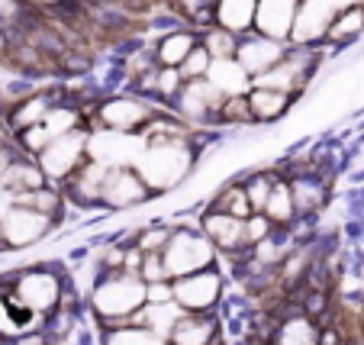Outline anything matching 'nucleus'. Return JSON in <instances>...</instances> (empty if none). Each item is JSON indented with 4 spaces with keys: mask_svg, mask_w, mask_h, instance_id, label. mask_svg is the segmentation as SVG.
Listing matches in <instances>:
<instances>
[{
    "mask_svg": "<svg viewBox=\"0 0 364 345\" xmlns=\"http://www.w3.org/2000/svg\"><path fill=\"white\" fill-rule=\"evenodd\" d=\"M197 161L191 142H149L142 155L136 159V171L151 191H171L181 187V181L191 178V168Z\"/></svg>",
    "mask_w": 364,
    "mask_h": 345,
    "instance_id": "nucleus-1",
    "label": "nucleus"
},
{
    "mask_svg": "<svg viewBox=\"0 0 364 345\" xmlns=\"http://www.w3.org/2000/svg\"><path fill=\"white\" fill-rule=\"evenodd\" d=\"M142 304H145V281L139 275H126V271L107 275L90 294V307L107 323V329L132 323V313Z\"/></svg>",
    "mask_w": 364,
    "mask_h": 345,
    "instance_id": "nucleus-2",
    "label": "nucleus"
},
{
    "mask_svg": "<svg viewBox=\"0 0 364 345\" xmlns=\"http://www.w3.org/2000/svg\"><path fill=\"white\" fill-rule=\"evenodd\" d=\"M87 132L90 129L77 126V129H68L62 136L48 139V145L36 155V165L42 168L46 181H68L87 161Z\"/></svg>",
    "mask_w": 364,
    "mask_h": 345,
    "instance_id": "nucleus-3",
    "label": "nucleus"
},
{
    "mask_svg": "<svg viewBox=\"0 0 364 345\" xmlns=\"http://www.w3.org/2000/svg\"><path fill=\"white\" fill-rule=\"evenodd\" d=\"M213 258H216L213 242L203 233H193V229H174L168 245L161 249V262H165L168 277H184L200 268H210Z\"/></svg>",
    "mask_w": 364,
    "mask_h": 345,
    "instance_id": "nucleus-4",
    "label": "nucleus"
},
{
    "mask_svg": "<svg viewBox=\"0 0 364 345\" xmlns=\"http://www.w3.org/2000/svg\"><path fill=\"white\" fill-rule=\"evenodd\" d=\"M155 117H159L155 104H149V100L139 94L107 97V100L97 107V123H100L103 129H113V132H139Z\"/></svg>",
    "mask_w": 364,
    "mask_h": 345,
    "instance_id": "nucleus-5",
    "label": "nucleus"
},
{
    "mask_svg": "<svg viewBox=\"0 0 364 345\" xmlns=\"http://www.w3.org/2000/svg\"><path fill=\"white\" fill-rule=\"evenodd\" d=\"M171 287H174V304H181L191 313L213 310L223 297V277L213 268H200L193 275L171 277Z\"/></svg>",
    "mask_w": 364,
    "mask_h": 345,
    "instance_id": "nucleus-6",
    "label": "nucleus"
},
{
    "mask_svg": "<svg viewBox=\"0 0 364 345\" xmlns=\"http://www.w3.org/2000/svg\"><path fill=\"white\" fill-rule=\"evenodd\" d=\"M52 226H55L52 216L36 213V210H29V207H16V203H10V207L0 213L4 245H10V249H26L33 242L46 239V235L52 233Z\"/></svg>",
    "mask_w": 364,
    "mask_h": 345,
    "instance_id": "nucleus-7",
    "label": "nucleus"
},
{
    "mask_svg": "<svg viewBox=\"0 0 364 345\" xmlns=\"http://www.w3.org/2000/svg\"><path fill=\"white\" fill-rule=\"evenodd\" d=\"M7 294L16 304L26 307V310L46 313V310H52V307H58V300H62V284H58V277L52 275V271L33 268V271H20L14 290H7Z\"/></svg>",
    "mask_w": 364,
    "mask_h": 345,
    "instance_id": "nucleus-8",
    "label": "nucleus"
},
{
    "mask_svg": "<svg viewBox=\"0 0 364 345\" xmlns=\"http://www.w3.org/2000/svg\"><path fill=\"white\" fill-rule=\"evenodd\" d=\"M151 193L155 191L145 184L136 168H107L103 184H100V203H107L113 210H123V207L145 203Z\"/></svg>",
    "mask_w": 364,
    "mask_h": 345,
    "instance_id": "nucleus-9",
    "label": "nucleus"
},
{
    "mask_svg": "<svg viewBox=\"0 0 364 345\" xmlns=\"http://www.w3.org/2000/svg\"><path fill=\"white\" fill-rule=\"evenodd\" d=\"M220 104L223 97L213 90V84L206 78H193L184 81L181 94L174 97V117L187 120V123H210V120H220Z\"/></svg>",
    "mask_w": 364,
    "mask_h": 345,
    "instance_id": "nucleus-10",
    "label": "nucleus"
},
{
    "mask_svg": "<svg viewBox=\"0 0 364 345\" xmlns=\"http://www.w3.org/2000/svg\"><path fill=\"white\" fill-rule=\"evenodd\" d=\"M284 52H287V42L268 39L262 33H245L239 36V46H235V62L248 71V78H255L281 62Z\"/></svg>",
    "mask_w": 364,
    "mask_h": 345,
    "instance_id": "nucleus-11",
    "label": "nucleus"
},
{
    "mask_svg": "<svg viewBox=\"0 0 364 345\" xmlns=\"http://www.w3.org/2000/svg\"><path fill=\"white\" fill-rule=\"evenodd\" d=\"M296 10H300V0H258L252 33H262L277 42H290Z\"/></svg>",
    "mask_w": 364,
    "mask_h": 345,
    "instance_id": "nucleus-12",
    "label": "nucleus"
},
{
    "mask_svg": "<svg viewBox=\"0 0 364 345\" xmlns=\"http://www.w3.org/2000/svg\"><path fill=\"white\" fill-rule=\"evenodd\" d=\"M203 235L213 242L216 252H242V249H248L245 220L229 216V213H220V210H210V213L203 216Z\"/></svg>",
    "mask_w": 364,
    "mask_h": 345,
    "instance_id": "nucleus-13",
    "label": "nucleus"
},
{
    "mask_svg": "<svg viewBox=\"0 0 364 345\" xmlns=\"http://www.w3.org/2000/svg\"><path fill=\"white\" fill-rule=\"evenodd\" d=\"M203 78L213 84V90L220 97H239V94H248V90H252V78H248V71L235 62V55L232 58H213Z\"/></svg>",
    "mask_w": 364,
    "mask_h": 345,
    "instance_id": "nucleus-14",
    "label": "nucleus"
},
{
    "mask_svg": "<svg viewBox=\"0 0 364 345\" xmlns=\"http://www.w3.org/2000/svg\"><path fill=\"white\" fill-rule=\"evenodd\" d=\"M255 7L258 0H216L213 4V23L210 26H220L226 33L245 36L255 26Z\"/></svg>",
    "mask_w": 364,
    "mask_h": 345,
    "instance_id": "nucleus-15",
    "label": "nucleus"
},
{
    "mask_svg": "<svg viewBox=\"0 0 364 345\" xmlns=\"http://www.w3.org/2000/svg\"><path fill=\"white\" fill-rule=\"evenodd\" d=\"M361 33H364V0H358V4L338 7L336 14H332L323 42H329V46H348V42H355Z\"/></svg>",
    "mask_w": 364,
    "mask_h": 345,
    "instance_id": "nucleus-16",
    "label": "nucleus"
},
{
    "mask_svg": "<svg viewBox=\"0 0 364 345\" xmlns=\"http://www.w3.org/2000/svg\"><path fill=\"white\" fill-rule=\"evenodd\" d=\"M171 345H216V319L206 317V313H191L174 323L171 336H168Z\"/></svg>",
    "mask_w": 364,
    "mask_h": 345,
    "instance_id": "nucleus-17",
    "label": "nucleus"
},
{
    "mask_svg": "<svg viewBox=\"0 0 364 345\" xmlns=\"http://www.w3.org/2000/svg\"><path fill=\"white\" fill-rule=\"evenodd\" d=\"M245 97H248V110H252L255 123H277L294 107V97L281 94V90H268V87H252Z\"/></svg>",
    "mask_w": 364,
    "mask_h": 345,
    "instance_id": "nucleus-18",
    "label": "nucleus"
},
{
    "mask_svg": "<svg viewBox=\"0 0 364 345\" xmlns=\"http://www.w3.org/2000/svg\"><path fill=\"white\" fill-rule=\"evenodd\" d=\"M287 187H290V197H294L296 216H313L326 207V197H329L326 184L319 178H313V174H296V178L287 181Z\"/></svg>",
    "mask_w": 364,
    "mask_h": 345,
    "instance_id": "nucleus-19",
    "label": "nucleus"
},
{
    "mask_svg": "<svg viewBox=\"0 0 364 345\" xmlns=\"http://www.w3.org/2000/svg\"><path fill=\"white\" fill-rule=\"evenodd\" d=\"M48 184L46 174H42V168L36 165V161H29V155H16L14 161L7 165V171L0 174V187H4V193H20V191H33V187H42Z\"/></svg>",
    "mask_w": 364,
    "mask_h": 345,
    "instance_id": "nucleus-20",
    "label": "nucleus"
},
{
    "mask_svg": "<svg viewBox=\"0 0 364 345\" xmlns=\"http://www.w3.org/2000/svg\"><path fill=\"white\" fill-rule=\"evenodd\" d=\"M200 42L197 33L191 29H171V33H161V39L155 42L151 55H155V65H168V68H181V62L187 58L193 46Z\"/></svg>",
    "mask_w": 364,
    "mask_h": 345,
    "instance_id": "nucleus-21",
    "label": "nucleus"
},
{
    "mask_svg": "<svg viewBox=\"0 0 364 345\" xmlns=\"http://www.w3.org/2000/svg\"><path fill=\"white\" fill-rule=\"evenodd\" d=\"M184 307L174 304V300H168V304H142L136 313H132V323H142L149 326V329H155L159 336H171L174 323H178L181 317H184Z\"/></svg>",
    "mask_w": 364,
    "mask_h": 345,
    "instance_id": "nucleus-22",
    "label": "nucleus"
},
{
    "mask_svg": "<svg viewBox=\"0 0 364 345\" xmlns=\"http://www.w3.org/2000/svg\"><path fill=\"white\" fill-rule=\"evenodd\" d=\"M52 107H55V97L46 94V90H36V94L23 97L20 104H16V110H10V129L20 132V129H26V126L42 123Z\"/></svg>",
    "mask_w": 364,
    "mask_h": 345,
    "instance_id": "nucleus-23",
    "label": "nucleus"
},
{
    "mask_svg": "<svg viewBox=\"0 0 364 345\" xmlns=\"http://www.w3.org/2000/svg\"><path fill=\"white\" fill-rule=\"evenodd\" d=\"M264 216L271 220V226H284L287 229L290 223L296 220V210H294V197H290V187H287V181L284 178H277L274 181V187H271V197H268V203H264V210H262Z\"/></svg>",
    "mask_w": 364,
    "mask_h": 345,
    "instance_id": "nucleus-24",
    "label": "nucleus"
},
{
    "mask_svg": "<svg viewBox=\"0 0 364 345\" xmlns=\"http://www.w3.org/2000/svg\"><path fill=\"white\" fill-rule=\"evenodd\" d=\"M168 339L159 336L155 329L142 323H126V326H110L107 336H103V345H165Z\"/></svg>",
    "mask_w": 364,
    "mask_h": 345,
    "instance_id": "nucleus-25",
    "label": "nucleus"
},
{
    "mask_svg": "<svg viewBox=\"0 0 364 345\" xmlns=\"http://www.w3.org/2000/svg\"><path fill=\"white\" fill-rule=\"evenodd\" d=\"M10 201H14L16 207H29V210H36V213H46V216H52V220H55L58 207H62V193H58L55 187L42 184V187H33V191L14 193Z\"/></svg>",
    "mask_w": 364,
    "mask_h": 345,
    "instance_id": "nucleus-26",
    "label": "nucleus"
},
{
    "mask_svg": "<svg viewBox=\"0 0 364 345\" xmlns=\"http://www.w3.org/2000/svg\"><path fill=\"white\" fill-rule=\"evenodd\" d=\"M277 345H319V329L309 317H294L281 326Z\"/></svg>",
    "mask_w": 364,
    "mask_h": 345,
    "instance_id": "nucleus-27",
    "label": "nucleus"
},
{
    "mask_svg": "<svg viewBox=\"0 0 364 345\" xmlns=\"http://www.w3.org/2000/svg\"><path fill=\"white\" fill-rule=\"evenodd\" d=\"M210 210H220V213L239 216V220H248V216L255 213L252 203H248V197H245V187H239V184L223 187L220 197H216V201L210 203Z\"/></svg>",
    "mask_w": 364,
    "mask_h": 345,
    "instance_id": "nucleus-28",
    "label": "nucleus"
},
{
    "mask_svg": "<svg viewBox=\"0 0 364 345\" xmlns=\"http://www.w3.org/2000/svg\"><path fill=\"white\" fill-rule=\"evenodd\" d=\"M200 46L210 52V58H232L235 55V46H239V36L226 33L220 26H206L200 33Z\"/></svg>",
    "mask_w": 364,
    "mask_h": 345,
    "instance_id": "nucleus-29",
    "label": "nucleus"
},
{
    "mask_svg": "<svg viewBox=\"0 0 364 345\" xmlns=\"http://www.w3.org/2000/svg\"><path fill=\"white\" fill-rule=\"evenodd\" d=\"M184 87V75L181 68H168V65H155L151 71V81H149V90L155 97H165V100H174Z\"/></svg>",
    "mask_w": 364,
    "mask_h": 345,
    "instance_id": "nucleus-30",
    "label": "nucleus"
},
{
    "mask_svg": "<svg viewBox=\"0 0 364 345\" xmlns=\"http://www.w3.org/2000/svg\"><path fill=\"white\" fill-rule=\"evenodd\" d=\"M274 181H277V174L255 171L252 178L242 184V187H245V197H248V203H252L255 213H262V210H264V203H268V197H271V187H274Z\"/></svg>",
    "mask_w": 364,
    "mask_h": 345,
    "instance_id": "nucleus-31",
    "label": "nucleus"
},
{
    "mask_svg": "<svg viewBox=\"0 0 364 345\" xmlns=\"http://www.w3.org/2000/svg\"><path fill=\"white\" fill-rule=\"evenodd\" d=\"M42 126H46L48 136L55 139V136H62V132H68V129H77V126H81V113L71 110V107H58V104H55L52 110L46 113Z\"/></svg>",
    "mask_w": 364,
    "mask_h": 345,
    "instance_id": "nucleus-32",
    "label": "nucleus"
},
{
    "mask_svg": "<svg viewBox=\"0 0 364 345\" xmlns=\"http://www.w3.org/2000/svg\"><path fill=\"white\" fill-rule=\"evenodd\" d=\"M220 123H235V126H252L255 117L248 110V97L239 94V97H223L220 104Z\"/></svg>",
    "mask_w": 364,
    "mask_h": 345,
    "instance_id": "nucleus-33",
    "label": "nucleus"
},
{
    "mask_svg": "<svg viewBox=\"0 0 364 345\" xmlns=\"http://www.w3.org/2000/svg\"><path fill=\"white\" fill-rule=\"evenodd\" d=\"M210 62H213V58H210V52H206V48L197 42V46H193L191 52H187L184 62H181V75H184V81L203 78V75H206V68H210Z\"/></svg>",
    "mask_w": 364,
    "mask_h": 345,
    "instance_id": "nucleus-34",
    "label": "nucleus"
},
{
    "mask_svg": "<svg viewBox=\"0 0 364 345\" xmlns=\"http://www.w3.org/2000/svg\"><path fill=\"white\" fill-rule=\"evenodd\" d=\"M171 233H174L171 226H149V229H142V233H139L136 245L142 252H161L168 245V239H171Z\"/></svg>",
    "mask_w": 364,
    "mask_h": 345,
    "instance_id": "nucleus-35",
    "label": "nucleus"
},
{
    "mask_svg": "<svg viewBox=\"0 0 364 345\" xmlns=\"http://www.w3.org/2000/svg\"><path fill=\"white\" fill-rule=\"evenodd\" d=\"M139 277H142L145 284H151V281H165L168 271H165V262H161V252H142Z\"/></svg>",
    "mask_w": 364,
    "mask_h": 345,
    "instance_id": "nucleus-36",
    "label": "nucleus"
},
{
    "mask_svg": "<svg viewBox=\"0 0 364 345\" xmlns=\"http://www.w3.org/2000/svg\"><path fill=\"white\" fill-rule=\"evenodd\" d=\"M23 20H26V4L23 0H0V33H10Z\"/></svg>",
    "mask_w": 364,
    "mask_h": 345,
    "instance_id": "nucleus-37",
    "label": "nucleus"
},
{
    "mask_svg": "<svg viewBox=\"0 0 364 345\" xmlns=\"http://www.w3.org/2000/svg\"><path fill=\"white\" fill-rule=\"evenodd\" d=\"M168 300H174L171 277H165V281H151V284H145V304H168Z\"/></svg>",
    "mask_w": 364,
    "mask_h": 345,
    "instance_id": "nucleus-38",
    "label": "nucleus"
},
{
    "mask_svg": "<svg viewBox=\"0 0 364 345\" xmlns=\"http://www.w3.org/2000/svg\"><path fill=\"white\" fill-rule=\"evenodd\" d=\"M16 345H46V339H42L39 332H33V336H29V332H26V336H20V339H16Z\"/></svg>",
    "mask_w": 364,
    "mask_h": 345,
    "instance_id": "nucleus-39",
    "label": "nucleus"
},
{
    "mask_svg": "<svg viewBox=\"0 0 364 345\" xmlns=\"http://www.w3.org/2000/svg\"><path fill=\"white\" fill-rule=\"evenodd\" d=\"M23 4H33V7H55L62 0H23Z\"/></svg>",
    "mask_w": 364,
    "mask_h": 345,
    "instance_id": "nucleus-40",
    "label": "nucleus"
},
{
    "mask_svg": "<svg viewBox=\"0 0 364 345\" xmlns=\"http://www.w3.org/2000/svg\"><path fill=\"white\" fill-rule=\"evenodd\" d=\"M7 142V129H4V123H0V145Z\"/></svg>",
    "mask_w": 364,
    "mask_h": 345,
    "instance_id": "nucleus-41",
    "label": "nucleus"
},
{
    "mask_svg": "<svg viewBox=\"0 0 364 345\" xmlns=\"http://www.w3.org/2000/svg\"><path fill=\"white\" fill-rule=\"evenodd\" d=\"M0 249H4V233H0Z\"/></svg>",
    "mask_w": 364,
    "mask_h": 345,
    "instance_id": "nucleus-42",
    "label": "nucleus"
},
{
    "mask_svg": "<svg viewBox=\"0 0 364 345\" xmlns=\"http://www.w3.org/2000/svg\"><path fill=\"white\" fill-rule=\"evenodd\" d=\"M165 345H171V342H165Z\"/></svg>",
    "mask_w": 364,
    "mask_h": 345,
    "instance_id": "nucleus-43",
    "label": "nucleus"
}]
</instances>
